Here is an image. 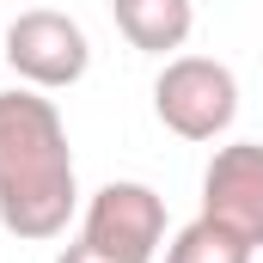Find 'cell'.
Returning a JSON list of instances; mask_svg holds the SVG:
<instances>
[{
  "label": "cell",
  "instance_id": "cell-1",
  "mask_svg": "<svg viewBox=\"0 0 263 263\" xmlns=\"http://www.w3.org/2000/svg\"><path fill=\"white\" fill-rule=\"evenodd\" d=\"M80 208L73 147L55 98L37 86L0 92V227L12 239H62Z\"/></svg>",
  "mask_w": 263,
  "mask_h": 263
},
{
  "label": "cell",
  "instance_id": "cell-2",
  "mask_svg": "<svg viewBox=\"0 0 263 263\" xmlns=\"http://www.w3.org/2000/svg\"><path fill=\"white\" fill-rule=\"evenodd\" d=\"M153 117L178 141H220L239 117V80L214 55H165L153 80Z\"/></svg>",
  "mask_w": 263,
  "mask_h": 263
},
{
  "label": "cell",
  "instance_id": "cell-3",
  "mask_svg": "<svg viewBox=\"0 0 263 263\" xmlns=\"http://www.w3.org/2000/svg\"><path fill=\"white\" fill-rule=\"evenodd\" d=\"M0 55H6V67H12L25 86H37V92H67V86L86 80L92 43H86L80 18H67L55 6H31V12H18V18L6 25Z\"/></svg>",
  "mask_w": 263,
  "mask_h": 263
},
{
  "label": "cell",
  "instance_id": "cell-4",
  "mask_svg": "<svg viewBox=\"0 0 263 263\" xmlns=\"http://www.w3.org/2000/svg\"><path fill=\"white\" fill-rule=\"evenodd\" d=\"M80 239L123 257V263H153L165 251V196L153 184H141V178H110L86 202Z\"/></svg>",
  "mask_w": 263,
  "mask_h": 263
},
{
  "label": "cell",
  "instance_id": "cell-5",
  "mask_svg": "<svg viewBox=\"0 0 263 263\" xmlns=\"http://www.w3.org/2000/svg\"><path fill=\"white\" fill-rule=\"evenodd\" d=\"M202 214L239 233L251 251H263V141H227L214 147L202 172Z\"/></svg>",
  "mask_w": 263,
  "mask_h": 263
},
{
  "label": "cell",
  "instance_id": "cell-6",
  "mask_svg": "<svg viewBox=\"0 0 263 263\" xmlns=\"http://www.w3.org/2000/svg\"><path fill=\"white\" fill-rule=\"evenodd\" d=\"M110 18L129 37V49H141V55H172V49L190 43L196 0H110Z\"/></svg>",
  "mask_w": 263,
  "mask_h": 263
},
{
  "label": "cell",
  "instance_id": "cell-7",
  "mask_svg": "<svg viewBox=\"0 0 263 263\" xmlns=\"http://www.w3.org/2000/svg\"><path fill=\"white\" fill-rule=\"evenodd\" d=\"M165 263H257V251H251L239 233H227L220 220L196 214L190 227H178V233H172Z\"/></svg>",
  "mask_w": 263,
  "mask_h": 263
},
{
  "label": "cell",
  "instance_id": "cell-8",
  "mask_svg": "<svg viewBox=\"0 0 263 263\" xmlns=\"http://www.w3.org/2000/svg\"><path fill=\"white\" fill-rule=\"evenodd\" d=\"M55 263H123V257H110V251H98V245L73 239V245H62V251H55Z\"/></svg>",
  "mask_w": 263,
  "mask_h": 263
}]
</instances>
